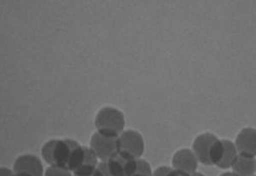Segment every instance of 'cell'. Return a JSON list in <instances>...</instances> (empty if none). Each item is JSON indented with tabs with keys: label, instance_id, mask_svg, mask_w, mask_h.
<instances>
[{
	"label": "cell",
	"instance_id": "6da1fadb",
	"mask_svg": "<svg viewBox=\"0 0 256 176\" xmlns=\"http://www.w3.org/2000/svg\"><path fill=\"white\" fill-rule=\"evenodd\" d=\"M192 149L198 162L204 165L217 166L223 158L224 142L212 134L207 132L196 137Z\"/></svg>",
	"mask_w": 256,
	"mask_h": 176
},
{
	"label": "cell",
	"instance_id": "7a4b0ae2",
	"mask_svg": "<svg viewBox=\"0 0 256 176\" xmlns=\"http://www.w3.org/2000/svg\"><path fill=\"white\" fill-rule=\"evenodd\" d=\"M79 144L77 141L68 138L52 140L43 146L41 154L48 164L68 170V164L74 150Z\"/></svg>",
	"mask_w": 256,
	"mask_h": 176
},
{
	"label": "cell",
	"instance_id": "3957f363",
	"mask_svg": "<svg viewBox=\"0 0 256 176\" xmlns=\"http://www.w3.org/2000/svg\"><path fill=\"white\" fill-rule=\"evenodd\" d=\"M95 126L102 134L119 137L125 128V116L119 110L104 107L96 114Z\"/></svg>",
	"mask_w": 256,
	"mask_h": 176
},
{
	"label": "cell",
	"instance_id": "277c9868",
	"mask_svg": "<svg viewBox=\"0 0 256 176\" xmlns=\"http://www.w3.org/2000/svg\"><path fill=\"white\" fill-rule=\"evenodd\" d=\"M125 152L135 158H140L144 150L142 135L134 130L123 131L118 138V150Z\"/></svg>",
	"mask_w": 256,
	"mask_h": 176
},
{
	"label": "cell",
	"instance_id": "5b68a950",
	"mask_svg": "<svg viewBox=\"0 0 256 176\" xmlns=\"http://www.w3.org/2000/svg\"><path fill=\"white\" fill-rule=\"evenodd\" d=\"M118 138L102 134L96 131L90 138V148L101 161H107L118 150Z\"/></svg>",
	"mask_w": 256,
	"mask_h": 176
},
{
	"label": "cell",
	"instance_id": "8992f818",
	"mask_svg": "<svg viewBox=\"0 0 256 176\" xmlns=\"http://www.w3.org/2000/svg\"><path fill=\"white\" fill-rule=\"evenodd\" d=\"M236 146L238 154L256 156V130L247 128L239 132L236 138Z\"/></svg>",
	"mask_w": 256,
	"mask_h": 176
},
{
	"label": "cell",
	"instance_id": "52a82bcc",
	"mask_svg": "<svg viewBox=\"0 0 256 176\" xmlns=\"http://www.w3.org/2000/svg\"><path fill=\"white\" fill-rule=\"evenodd\" d=\"M14 172H24L32 176H43L44 168L40 159L34 155L20 156L14 164Z\"/></svg>",
	"mask_w": 256,
	"mask_h": 176
},
{
	"label": "cell",
	"instance_id": "ba28073f",
	"mask_svg": "<svg viewBox=\"0 0 256 176\" xmlns=\"http://www.w3.org/2000/svg\"><path fill=\"white\" fill-rule=\"evenodd\" d=\"M198 166V160L193 150L183 149L175 153L172 158V167L175 170L195 173Z\"/></svg>",
	"mask_w": 256,
	"mask_h": 176
},
{
	"label": "cell",
	"instance_id": "9c48e42d",
	"mask_svg": "<svg viewBox=\"0 0 256 176\" xmlns=\"http://www.w3.org/2000/svg\"><path fill=\"white\" fill-rule=\"evenodd\" d=\"M232 168V172L238 176H253L256 172V158L238 154Z\"/></svg>",
	"mask_w": 256,
	"mask_h": 176
},
{
	"label": "cell",
	"instance_id": "30bf717a",
	"mask_svg": "<svg viewBox=\"0 0 256 176\" xmlns=\"http://www.w3.org/2000/svg\"><path fill=\"white\" fill-rule=\"evenodd\" d=\"M224 150L222 161L217 165V167L226 170L232 168L238 156V152L236 146L230 140H223Z\"/></svg>",
	"mask_w": 256,
	"mask_h": 176
},
{
	"label": "cell",
	"instance_id": "8fae6325",
	"mask_svg": "<svg viewBox=\"0 0 256 176\" xmlns=\"http://www.w3.org/2000/svg\"><path fill=\"white\" fill-rule=\"evenodd\" d=\"M137 173L143 174L147 176H153L152 167L148 162L144 160V159H137Z\"/></svg>",
	"mask_w": 256,
	"mask_h": 176
},
{
	"label": "cell",
	"instance_id": "7c38bea8",
	"mask_svg": "<svg viewBox=\"0 0 256 176\" xmlns=\"http://www.w3.org/2000/svg\"><path fill=\"white\" fill-rule=\"evenodd\" d=\"M44 176H72L71 171L62 168L50 166L46 171Z\"/></svg>",
	"mask_w": 256,
	"mask_h": 176
},
{
	"label": "cell",
	"instance_id": "4fadbf2b",
	"mask_svg": "<svg viewBox=\"0 0 256 176\" xmlns=\"http://www.w3.org/2000/svg\"><path fill=\"white\" fill-rule=\"evenodd\" d=\"M172 168H171L166 167V166H162L159 167L154 170L153 173V176H166V174L170 172Z\"/></svg>",
	"mask_w": 256,
	"mask_h": 176
},
{
	"label": "cell",
	"instance_id": "5bb4252c",
	"mask_svg": "<svg viewBox=\"0 0 256 176\" xmlns=\"http://www.w3.org/2000/svg\"><path fill=\"white\" fill-rule=\"evenodd\" d=\"M166 176H192V174L187 173L186 171L178 170H171Z\"/></svg>",
	"mask_w": 256,
	"mask_h": 176
},
{
	"label": "cell",
	"instance_id": "9a60e30c",
	"mask_svg": "<svg viewBox=\"0 0 256 176\" xmlns=\"http://www.w3.org/2000/svg\"><path fill=\"white\" fill-rule=\"evenodd\" d=\"M14 176V171L12 172L10 170L7 168H1L0 170V176Z\"/></svg>",
	"mask_w": 256,
	"mask_h": 176
},
{
	"label": "cell",
	"instance_id": "2e32d148",
	"mask_svg": "<svg viewBox=\"0 0 256 176\" xmlns=\"http://www.w3.org/2000/svg\"><path fill=\"white\" fill-rule=\"evenodd\" d=\"M32 176L30 174L24 173V172H19V173H15L14 172V176Z\"/></svg>",
	"mask_w": 256,
	"mask_h": 176
},
{
	"label": "cell",
	"instance_id": "e0dca14e",
	"mask_svg": "<svg viewBox=\"0 0 256 176\" xmlns=\"http://www.w3.org/2000/svg\"><path fill=\"white\" fill-rule=\"evenodd\" d=\"M220 176H238L236 174L234 173V172H227V173L223 174Z\"/></svg>",
	"mask_w": 256,
	"mask_h": 176
},
{
	"label": "cell",
	"instance_id": "ac0fdd59",
	"mask_svg": "<svg viewBox=\"0 0 256 176\" xmlns=\"http://www.w3.org/2000/svg\"><path fill=\"white\" fill-rule=\"evenodd\" d=\"M131 176H147L146 174H143L137 173V172H135L134 174H132Z\"/></svg>",
	"mask_w": 256,
	"mask_h": 176
},
{
	"label": "cell",
	"instance_id": "d6986e66",
	"mask_svg": "<svg viewBox=\"0 0 256 176\" xmlns=\"http://www.w3.org/2000/svg\"><path fill=\"white\" fill-rule=\"evenodd\" d=\"M192 176H204V174H202L201 173H198V172H195V173L192 174Z\"/></svg>",
	"mask_w": 256,
	"mask_h": 176
},
{
	"label": "cell",
	"instance_id": "ffe728a7",
	"mask_svg": "<svg viewBox=\"0 0 256 176\" xmlns=\"http://www.w3.org/2000/svg\"><path fill=\"white\" fill-rule=\"evenodd\" d=\"M92 176H94V174H92Z\"/></svg>",
	"mask_w": 256,
	"mask_h": 176
},
{
	"label": "cell",
	"instance_id": "44dd1931",
	"mask_svg": "<svg viewBox=\"0 0 256 176\" xmlns=\"http://www.w3.org/2000/svg\"></svg>",
	"mask_w": 256,
	"mask_h": 176
}]
</instances>
